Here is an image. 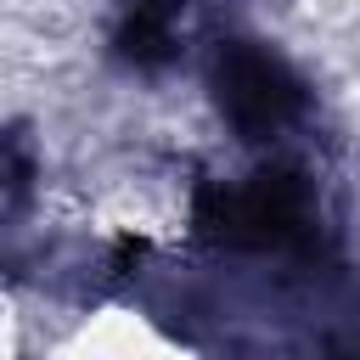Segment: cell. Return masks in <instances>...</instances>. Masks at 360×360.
Returning <instances> with one entry per match:
<instances>
[{"label":"cell","instance_id":"obj_1","mask_svg":"<svg viewBox=\"0 0 360 360\" xmlns=\"http://www.w3.org/2000/svg\"><path fill=\"white\" fill-rule=\"evenodd\" d=\"M62 354H90V360H152V354H180V343L169 332L152 326V315L107 304L96 315H84V326L62 343Z\"/></svg>","mask_w":360,"mask_h":360},{"label":"cell","instance_id":"obj_2","mask_svg":"<svg viewBox=\"0 0 360 360\" xmlns=\"http://www.w3.org/2000/svg\"><path fill=\"white\" fill-rule=\"evenodd\" d=\"M96 225H101V231H124V236H163L158 202H152L146 191H135V186H118L112 197H101Z\"/></svg>","mask_w":360,"mask_h":360},{"label":"cell","instance_id":"obj_3","mask_svg":"<svg viewBox=\"0 0 360 360\" xmlns=\"http://www.w3.org/2000/svg\"><path fill=\"white\" fill-rule=\"evenodd\" d=\"M354 6H360V0H304V11H309L321 28H349V22H354Z\"/></svg>","mask_w":360,"mask_h":360},{"label":"cell","instance_id":"obj_4","mask_svg":"<svg viewBox=\"0 0 360 360\" xmlns=\"http://www.w3.org/2000/svg\"><path fill=\"white\" fill-rule=\"evenodd\" d=\"M0 354H17V315L0 309Z\"/></svg>","mask_w":360,"mask_h":360}]
</instances>
